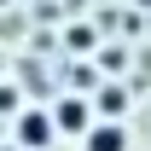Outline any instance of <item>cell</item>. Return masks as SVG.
<instances>
[{"label":"cell","instance_id":"obj_5","mask_svg":"<svg viewBox=\"0 0 151 151\" xmlns=\"http://www.w3.org/2000/svg\"><path fill=\"white\" fill-rule=\"evenodd\" d=\"M0 116H23V99H18V87H0Z\"/></svg>","mask_w":151,"mask_h":151},{"label":"cell","instance_id":"obj_8","mask_svg":"<svg viewBox=\"0 0 151 151\" xmlns=\"http://www.w3.org/2000/svg\"><path fill=\"white\" fill-rule=\"evenodd\" d=\"M139 6H151V0H139Z\"/></svg>","mask_w":151,"mask_h":151},{"label":"cell","instance_id":"obj_4","mask_svg":"<svg viewBox=\"0 0 151 151\" xmlns=\"http://www.w3.org/2000/svg\"><path fill=\"white\" fill-rule=\"evenodd\" d=\"M122 105H128V93H122L116 81H111V87H99V111H105V116H122Z\"/></svg>","mask_w":151,"mask_h":151},{"label":"cell","instance_id":"obj_2","mask_svg":"<svg viewBox=\"0 0 151 151\" xmlns=\"http://www.w3.org/2000/svg\"><path fill=\"white\" fill-rule=\"evenodd\" d=\"M47 116H52V134H87V128H93V111H87V99H58Z\"/></svg>","mask_w":151,"mask_h":151},{"label":"cell","instance_id":"obj_1","mask_svg":"<svg viewBox=\"0 0 151 151\" xmlns=\"http://www.w3.org/2000/svg\"><path fill=\"white\" fill-rule=\"evenodd\" d=\"M58 134H52V116L47 111H23L18 116V151H47Z\"/></svg>","mask_w":151,"mask_h":151},{"label":"cell","instance_id":"obj_3","mask_svg":"<svg viewBox=\"0 0 151 151\" xmlns=\"http://www.w3.org/2000/svg\"><path fill=\"white\" fill-rule=\"evenodd\" d=\"M81 145L87 151H128V134H122V122H93Z\"/></svg>","mask_w":151,"mask_h":151},{"label":"cell","instance_id":"obj_6","mask_svg":"<svg viewBox=\"0 0 151 151\" xmlns=\"http://www.w3.org/2000/svg\"><path fill=\"white\" fill-rule=\"evenodd\" d=\"M6 6H18V0H0V12H6Z\"/></svg>","mask_w":151,"mask_h":151},{"label":"cell","instance_id":"obj_7","mask_svg":"<svg viewBox=\"0 0 151 151\" xmlns=\"http://www.w3.org/2000/svg\"><path fill=\"white\" fill-rule=\"evenodd\" d=\"M0 151H18V145H0Z\"/></svg>","mask_w":151,"mask_h":151}]
</instances>
